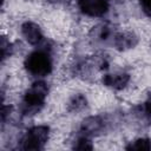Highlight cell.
Instances as JSON below:
<instances>
[{
	"label": "cell",
	"instance_id": "8fae6325",
	"mask_svg": "<svg viewBox=\"0 0 151 151\" xmlns=\"http://www.w3.org/2000/svg\"><path fill=\"white\" fill-rule=\"evenodd\" d=\"M50 1H59V0H50Z\"/></svg>",
	"mask_w": 151,
	"mask_h": 151
},
{
	"label": "cell",
	"instance_id": "277c9868",
	"mask_svg": "<svg viewBox=\"0 0 151 151\" xmlns=\"http://www.w3.org/2000/svg\"><path fill=\"white\" fill-rule=\"evenodd\" d=\"M80 11L90 17H101L109 9V0H79Z\"/></svg>",
	"mask_w": 151,
	"mask_h": 151
},
{
	"label": "cell",
	"instance_id": "52a82bcc",
	"mask_svg": "<svg viewBox=\"0 0 151 151\" xmlns=\"http://www.w3.org/2000/svg\"><path fill=\"white\" fill-rule=\"evenodd\" d=\"M126 149L127 150H150L151 149V140L145 139V138H140V139H137L133 143H131Z\"/></svg>",
	"mask_w": 151,
	"mask_h": 151
},
{
	"label": "cell",
	"instance_id": "8992f818",
	"mask_svg": "<svg viewBox=\"0 0 151 151\" xmlns=\"http://www.w3.org/2000/svg\"><path fill=\"white\" fill-rule=\"evenodd\" d=\"M130 77L125 73L122 74H106L103 78V83L107 86L114 87V88H123L129 83Z\"/></svg>",
	"mask_w": 151,
	"mask_h": 151
},
{
	"label": "cell",
	"instance_id": "7a4b0ae2",
	"mask_svg": "<svg viewBox=\"0 0 151 151\" xmlns=\"http://www.w3.org/2000/svg\"><path fill=\"white\" fill-rule=\"evenodd\" d=\"M47 85L44 81H37L34 83L25 93L24 97V107L26 109V112H35L38 111L47 96Z\"/></svg>",
	"mask_w": 151,
	"mask_h": 151
},
{
	"label": "cell",
	"instance_id": "ba28073f",
	"mask_svg": "<svg viewBox=\"0 0 151 151\" xmlns=\"http://www.w3.org/2000/svg\"><path fill=\"white\" fill-rule=\"evenodd\" d=\"M76 149H79V150H91L92 149V145L90 144V142L85 138H81L78 140V144L74 146Z\"/></svg>",
	"mask_w": 151,
	"mask_h": 151
},
{
	"label": "cell",
	"instance_id": "5b68a950",
	"mask_svg": "<svg viewBox=\"0 0 151 151\" xmlns=\"http://www.w3.org/2000/svg\"><path fill=\"white\" fill-rule=\"evenodd\" d=\"M21 32L25 39L32 45H37L42 40V33L40 31V27L34 22H25L21 26Z\"/></svg>",
	"mask_w": 151,
	"mask_h": 151
},
{
	"label": "cell",
	"instance_id": "3957f363",
	"mask_svg": "<svg viewBox=\"0 0 151 151\" xmlns=\"http://www.w3.org/2000/svg\"><path fill=\"white\" fill-rule=\"evenodd\" d=\"M48 139V127L47 126H34L29 129L26 137L22 140V149L25 150H40Z\"/></svg>",
	"mask_w": 151,
	"mask_h": 151
},
{
	"label": "cell",
	"instance_id": "30bf717a",
	"mask_svg": "<svg viewBox=\"0 0 151 151\" xmlns=\"http://www.w3.org/2000/svg\"><path fill=\"white\" fill-rule=\"evenodd\" d=\"M144 112L149 118H151V97L144 104Z\"/></svg>",
	"mask_w": 151,
	"mask_h": 151
},
{
	"label": "cell",
	"instance_id": "6da1fadb",
	"mask_svg": "<svg viewBox=\"0 0 151 151\" xmlns=\"http://www.w3.org/2000/svg\"><path fill=\"white\" fill-rule=\"evenodd\" d=\"M25 67L31 74L44 77L52 71V60L46 52L34 51L26 58Z\"/></svg>",
	"mask_w": 151,
	"mask_h": 151
},
{
	"label": "cell",
	"instance_id": "9c48e42d",
	"mask_svg": "<svg viewBox=\"0 0 151 151\" xmlns=\"http://www.w3.org/2000/svg\"><path fill=\"white\" fill-rule=\"evenodd\" d=\"M144 12L149 15H151V0H139Z\"/></svg>",
	"mask_w": 151,
	"mask_h": 151
}]
</instances>
